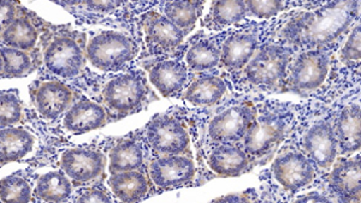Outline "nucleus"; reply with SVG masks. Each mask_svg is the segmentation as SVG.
Masks as SVG:
<instances>
[{"instance_id":"1","label":"nucleus","mask_w":361,"mask_h":203,"mask_svg":"<svg viewBox=\"0 0 361 203\" xmlns=\"http://www.w3.org/2000/svg\"><path fill=\"white\" fill-rule=\"evenodd\" d=\"M357 18L359 0H333L319 10L293 17L281 35L290 45L319 49L340 37Z\"/></svg>"},{"instance_id":"2","label":"nucleus","mask_w":361,"mask_h":203,"mask_svg":"<svg viewBox=\"0 0 361 203\" xmlns=\"http://www.w3.org/2000/svg\"><path fill=\"white\" fill-rule=\"evenodd\" d=\"M136 56L135 42L117 32H104L87 46V59L102 71H117Z\"/></svg>"},{"instance_id":"3","label":"nucleus","mask_w":361,"mask_h":203,"mask_svg":"<svg viewBox=\"0 0 361 203\" xmlns=\"http://www.w3.org/2000/svg\"><path fill=\"white\" fill-rule=\"evenodd\" d=\"M290 53L281 46H265L248 61L245 75L250 83L264 88L282 85L287 76Z\"/></svg>"},{"instance_id":"4","label":"nucleus","mask_w":361,"mask_h":203,"mask_svg":"<svg viewBox=\"0 0 361 203\" xmlns=\"http://www.w3.org/2000/svg\"><path fill=\"white\" fill-rule=\"evenodd\" d=\"M330 57L322 49L305 51L296 57L289 70L288 83L298 93L313 90L323 85L328 76Z\"/></svg>"},{"instance_id":"5","label":"nucleus","mask_w":361,"mask_h":203,"mask_svg":"<svg viewBox=\"0 0 361 203\" xmlns=\"http://www.w3.org/2000/svg\"><path fill=\"white\" fill-rule=\"evenodd\" d=\"M107 109L118 114H128L142 105L147 87L144 78L132 73L119 75L109 82L103 92Z\"/></svg>"},{"instance_id":"6","label":"nucleus","mask_w":361,"mask_h":203,"mask_svg":"<svg viewBox=\"0 0 361 203\" xmlns=\"http://www.w3.org/2000/svg\"><path fill=\"white\" fill-rule=\"evenodd\" d=\"M286 130L287 124L279 116L257 117L243 136V151L252 158L267 156L283 140Z\"/></svg>"},{"instance_id":"7","label":"nucleus","mask_w":361,"mask_h":203,"mask_svg":"<svg viewBox=\"0 0 361 203\" xmlns=\"http://www.w3.org/2000/svg\"><path fill=\"white\" fill-rule=\"evenodd\" d=\"M147 140L153 151L164 155L185 154L190 143L185 126L169 116H158L148 124Z\"/></svg>"},{"instance_id":"8","label":"nucleus","mask_w":361,"mask_h":203,"mask_svg":"<svg viewBox=\"0 0 361 203\" xmlns=\"http://www.w3.org/2000/svg\"><path fill=\"white\" fill-rule=\"evenodd\" d=\"M257 117L255 106L238 105L226 109L212 119L209 128V137L214 142H238L243 140Z\"/></svg>"},{"instance_id":"9","label":"nucleus","mask_w":361,"mask_h":203,"mask_svg":"<svg viewBox=\"0 0 361 203\" xmlns=\"http://www.w3.org/2000/svg\"><path fill=\"white\" fill-rule=\"evenodd\" d=\"M44 61L51 73L59 78H73L81 73L85 56L78 41L71 37H61L49 44Z\"/></svg>"},{"instance_id":"10","label":"nucleus","mask_w":361,"mask_h":203,"mask_svg":"<svg viewBox=\"0 0 361 203\" xmlns=\"http://www.w3.org/2000/svg\"><path fill=\"white\" fill-rule=\"evenodd\" d=\"M272 172L276 180L284 189L298 191L312 183L314 168L311 161L304 154L289 152L279 155L272 165Z\"/></svg>"},{"instance_id":"11","label":"nucleus","mask_w":361,"mask_h":203,"mask_svg":"<svg viewBox=\"0 0 361 203\" xmlns=\"http://www.w3.org/2000/svg\"><path fill=\"white\" fill-rule=\"evenodd\" d=\"M149 175L158 187H182L193 180L195 165L193 159L185 155H165L151 164Z\"/></svg>"},{"instance_id":"12","label":"nucleus","mask_w":361,"mask_h":203,"mask_svg":"<svg viewBox=\"0 0 361 203\" xmlns=\"http://www.w3.org/2000/svg\"><path fill=\"white\" fill-rule=\"evenodd\" d=\"M105 164L106 159L102 153L90 149H69L61 159L63 171L76 183H90L98 178Z\"/></svg>"},{"instance_id":"13","label":"nucleus","mask_w":361,"mask_h":203,"mask_svg":"<svg viewBox=\"0 0 361 203\" xmlns=\"http://www.w3.org/2000/svg\"><path fill=\"white\" fill-rule=\"evenodd\" d=\"M305 148L313 163L320 168H330L337 156V141L334 128L326 121H320L307 131Z\"/></svg>"},{"instance_id":"14","label":"nucleus","mask_w":361,"mask_h":203,"mask_svg":"<svg viewBox=\"0 0 361 203\" xmlns=\"http://www.w3.org/2000/svg\"><path fill=\"white\" fill-rule=\"evenodd\" d=\"M329 180L334 190L345 201L360 202V155L334 161Z\"/></svg>"},{"instance_id":"15","label":"nucleus","mask_w":361,"mask_h":203,"mask_svg":"<svg viewBox=\"0 0 361 203\" xmlns=\"http://www.w3.org/2000/svg\"><path fill=\"white\" fill-rule=\"evenodd\" d=\"M73 102V92L61 82H45L34 95L37 110L46 119H56L64 113Z\"/></svg>"},{"instance_id":"16","label":"nucleus","mask_w":361,"mask_h":203,"mask_svg":"<svg viewBox=\"0 0 361 203\" xmlns=\"http://www.w3.org/2000/svg\"><path fill=\"white\" fill-rule=\"evenodd\" d=\"M144 30L149 45L164 51H171L182 44L185 32L175 23L158 13H148L144 16Z\"/></svg>"},{"instance_id":"17","label":"nucleus","mask_w":361,"mask_h":203,"mask_svg":"<svg viewBox=\"0 0 361 203\" xmlns=\"http://www.w3.org/2000/svg\"><path fill=\"white\" fill-rule=\"evenodd\" d=\"M106 124V112L102 106L82 99L64 117V128L73 134L82 135Z\"/></svg>"},{"instance_id":"18","label":"nucleus","mask_w":361,"mask_h":203,"mask_svg":"<svg viewBox=\"0 0 361 203\" xmlns=\"http://www.w3.org/2000/svg\"><path fill=\"white\" fill-rule=\"evenodd\" d=\"M335 136L341 155H350L360 149V105L345 107L337 117Z\"/></svg>"},{"instance_id":"19","label":"nucleus","mask_w":361,"mask_h":203,"mask_svg":"<svg viewBox=\"0 0 361 203\" xmlns=\"http://www.w3.org/2000/svg\"><path fill=\"white\" fill-rule=\"evenodd\" d=\"M187 78V66L178 61H160L149 71V80L163 97H170L180 92Z\"/></svg>"},{"instance_id":"20","label":"nucleus","mask_w":361,"mask_h":203,"mask_svg":"<svg viewBox=\"0 0 361 203\" xmlns=\"http://www.w3.org/2000/svg\"><path fill=\"white\" fill-rule=\"evenodd\" d=\"M258 49V40L250 34H235L224 42L221 51L222 66L228 70L243 69Z\"/></svg>"},{"instance_id":"21","label":"nucleus","mask_w":361,"mask_h":203,"mask_svg":"<svg viewBox=\"0 0 361 203\" xmlns=\"http://www.w3.org/2000/svg\"><path fill=\"white\" fill-rule=\"evenodd\" d=\"M33 135L21 128H4L0 130V165L18 161L33 151Z\"/></svg>"},{"instance_id":"22","label":"nucleus","mask_w":361,"mask_h":203,"mask_svg":"<svg viewBox=\"0 0 361 203\" xmlns=\"http://www.w3.org/2000/svg\"><path fill=\"white\" fill-rule=\"evenodd\" d=\"M209 167L223 177H235L241 175L250 165V156L240 147L224 143L211 153Z\"/></svg>"},{"instance_id":"23","label":"nucleus","mask_w":361,"mask_h":203,"mask_svg":"<svg viewBox=\"0 0 361 203\" xmlns=\"http://www.w3.org/2000/svg\"><path fill=\"white\" fill-rule=\"evenodd\" d=\"M109 185L116 197L123 202H137L148 192L147 179L137 170L114 173L109 179Z\"/></svg>"},{"instance_id":"24","label":"nucleus","mask_w":361,"mask_h":203,"mask_svg":"<svg viewBox=\"0 0 361 203\" xmlns=\"http://www.w3.org/2000/svg\"><path fill=\"white\" fill-rule=\"evenodd\" d=\"M226 92V85L222 78L204 75L190 83L185 90V98L195 106H211L219 102Z\"/></svg>"},{"instance_id":"25","label":"nucleus","mask_w":361,"mask_h":203,"mask_svg":"<svg viewBox=\"0 0 361 203\" xmlns=\"http://www.w3.org/2000/svg\"><path fill=\"white\" fill-rule=\"evenodd\" d=\"M73 187L66 173L52 171L37 180L35 196L45 202H62L69 199Z\"/></svg>"},{"instance_id":"26","label":"nucleus","mask_w":361,"mask_h":203,"mask_svg":"<svg viewBox=\"0 0 361 203\" xmlns=\"http://www.w3.org/2000/svg\"><path fill=\"white\" fill-rule=\"evenodd\" d=\"M144 165V152L139 143L135 141H124L112 148L110 152V173L124 172V171L139 170Z\"/></svg>"},{"instance_id":"27","label":"nucleus","mask_w":361,"mask_h":203,"mask_svg":"<svg viewBox=\"0 0 361 203\" xmlns=\"http://www.w3.org/2000/svg\"><path fill=\"white\" fill-rule=\"evenodd\" d=\"M0 35L5 45L13 49L29 51L37 45V29L25 17L16 18Z\"/></svg>"},{"instance_id":"28","label":"nucleus","mask_w":361,"mask_h":203,"mask_svg":"<svg viewBox=\"0 0 361 203\" xmlns=\"http://www.w3.org/2000/svg\"><path fill=\"white\" fill-rule=\"evenodd\" d=\"M204 0H170L165 5V16L178 28H192L202 16Z\"/></svg>"},{"instance_id":"29","label":"nucleus","mask_w":361,"mask_h":203,"mask_svg":"<svg viewBox=\"0 0 361 203\" xmlns=\"http://www.w3.org/2000/svg\"><path fill=\"white\" fill-rule=\"evenodd\" d=\"M189 68L195 71L212 69L221 63V49L211 41H197L185 56Z\"/></svg>"},{"instance_id":"30","label":"nucleus","mask_w":361,"mask_h":203,"mask_svg":"<svg viewBox=\"0 0 361 203\" xmlns=\"http://www.w3.org/2000/svg\"><path fill=\"white\" fill-rule=\"evenodd\" d=\"M247 10L245 0H217L212 8V18L216 25H235L245 20Z\"/></svg>"},{"instance_id":"31","label":"nucleus","mask_w":361,"mask_h":203,"mask_svg":"<svg viewBox=\"0 0 361 203\" xmlns=\"http://www.w3.org/2000/svg\"><path fill=\"white\" fill-rule=\"evenodd\" d=\"M32 199V187L20 176H8L0 180L1 202H29Z\"/></svg>"},{"instance_id":"32","label":"nucleus","mask_w":361,"mask_h":203,"mask_svg":"<svg viewBox=\"0 0 361 203\" xmlns=\"http://www.w3.org/2000/svg\"><path fill=\"white\" fill-rule=\"evenodd\" d=\"M0 51L4 61L3 75L6 78H22L32 69V61L25 51L8 46Z\"/></svg>"},{"instance_id":"33","label":"nucleus","mask_w":361,"mask_h":203,"mask_svg":"<svg viewBox=\"0 0 361 203\" xmlns=\"http://www.w3.org/2000/svg\"><path fill=\"white\" fill-rule=\"evenodd\" d=\"M21 102L13 94L0 93V128L16 125L22 121Z\"/></svg>"},{"instance_id":"34","label":"nucleus","mask_w":361,"mask_h":203,"mask_svg":"<svg viewBox=\"0 0 361 203\" xmlns=\"http://www.w3.org/2000/svg\"><path fill=\"white\" fill-rule=\"evenodd\" d=\"M247 10L258 18H270L283 10V0H245Z\"/></svg>"},{"instance_id":"35","label":"nucleus","mask_w":361,"mask_h":203,"mask_svg":"<svg viewBox=\"0 0 361 203\" xmlns=\"http://www.w3.org/2000/svg\"><path fill=\"white\" fill-rule=\"evenodd\" d=\"M360 25H357V27H354L352 33L345 41L343 49L341 51V61L345 64L360 61Z\"/></svg>"},{"instance_id":"36","label":"nucleus","mask_w":361,"mask_h":203,"mask_svg":"<svg viewBox=\"0 0 361 203\" xmlns=\"http://www.w3.org/2000/svg\"><path fill=\"white\" fill-rule=\"evenodd\" d=\"M17 18V5L13 0H0V34Z\"/></svg>"},{"instance_id":"37","label":"nucleus","mask_w":361,"mask_h":203,"mask_svg":"<svg viewBox=\"0 0 361 203\" xmlns=\"http://www.w3.org/2000/svg\"><path fill=\"white\" fill-rule=\"evenodd\" d=\"M78 202H110L111 199L107 195L106 191L100 187H90L81 192V195L76 199Z\"/></svg>"},{"instance_id":"38","label":"nucleus","mask_w":361,"mask_h":203,"mask_svg":"<svg viewBox=\"0 0 361 203\" xmlns=\"http://www.w3.org/2000/svg\"><path fill=\"white\" fill-rule=\"evenodd\" d=\"M85 3L90 10L99 13H111L123 3V0H85Z\"/></svg>"},{"instance_id":"39","label":"nucleus","mask_w":361,"mask_h":203,"mask_svg":"<svg viewBox=\"0 0 361 203\" xmlns=\"http://www.w3.org/2000/svg\"><path fill=\"white\" fill-rule=\"evenodd\" d=\"M252 199L250 196H248L247 192H243V194H234V195H228L224 196V197H219V199H214V201H228V202H246V201H250Z\"/></svg>"},{"instance_id":"40","label":"nucleus","mask_w":361,"mask_h":203,"mask_svg":"<svg viewBox=\"0 0 361 203\" xmlns=\"http://www.w3.org/2000/svg\"><path fill=\"white\" fill-rule=\"evenodd\" d=\"M298 201H304V202H326L329 201L325 196L319 195L317 192H311L308 195L301 196Z\"/></svg>"},{"instance_id":"41","label":"nucleus","mask_w":361,"mask_h":203,"mask_svg":"<svg viewBox=\"0 0 361 203\" xmlns=\"http://www.w3.org/2000/svg\"><path fill=\"white\" fill-rule=\"evenodd\" d=\"M57 3L63 5H68V6H74L81 3V0H56Z\"/></svg>"},{"instance_id":"42","label":"nucleus","mask_w":361,"mask_h":203,"mask_svg":"<svg viewBox=\"0 0 361 203\" xmlns=\"http://www.w3.org/2000/svg\"><path fill=\"white\" fill-rule=\"evenodd\" d=\"M3 70H4V61H3L1 51H0V75H3Z\"/></svg>"}]
</instances>
